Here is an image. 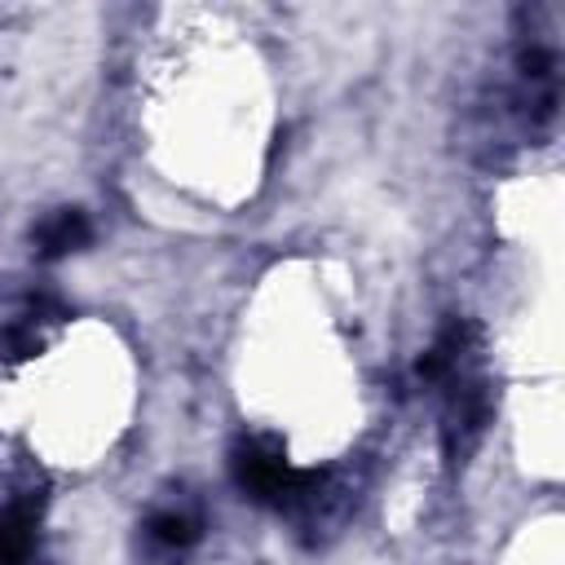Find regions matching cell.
Segmentation results:
<instances>
[{
	"label": "cell",
	"mask_w": 565,
	"mask_h": 565,
	"mask_svg": "<svg viewBox=\"0 0 565 565\" xmlns=\"http://www.w3.org/2000/svg\"><path fill=\"white\" fill-rule=\"evenodd\" d=\"M88 238H93L88 216H84L79 207H57V212H49V216L35 225V256H40V260H62V256L79 252Z\"/></svg>",
	"instance_id": "2"
},
{
	"label": "cell",
	"mask_w": 565,
	"mask_h": 565,
	"mask_svg": "<svg viewBox=\"0 0 565 565\" xmlns=\"http://www.w3.org/2000/svg\"><path fill=\"white\" fill-rule=\"evenodd\" d=\"M199 534H203V525H199V516L185 512V508H159V512L146 521V539H150L154 547H163V552H185V547L199 543Z\"/></svg>",
	"instance_id": "3"
},
{
	"label": "cell",
	"mask_w": 565,
	"mask_h": 565,
	"mask_svg": "<svg viewBox=\"0 0 565 565\" xmlns=\"http://www.w3.org/2000/svg\"><path fill=\"white\" fill-rule=\"evenodd\" d=\"M230 472L238 481V490L265 508H305L313 503L322 477L313 468H296L278 441L269 437H243L230 450Z\"/></svg>",
	"instance_id": "1"
}]
</instances>
